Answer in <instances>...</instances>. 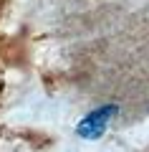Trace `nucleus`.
Wrapping results in <instances>:
<instances>
[{"label": "nucleus", "mask_w": 149, "mask_h": 152, "mask_svg": "<svg viewBox=\"0 0 149 152\" xmlns=\"http://www.w3.org/2000/svg\"><path fill=\"white\" fill-rule=\"evenodd\" d=\"M116 112H119L116 104H104V107H99V109H94V112H89L84 119L78 122L76 134L84 137V140H99V137L109 129V122H111V117H114Z\"/></svg>", "instance_id": "1"}]
</instances>
